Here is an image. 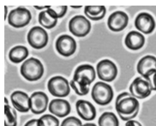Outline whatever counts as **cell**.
Returning <instances> with one entry per match:
<instances>
[{
    "instance_id": "22",
    "label": "cell",
    "mask_w": 156,
    "mask_h": 126,
    "mask_svg": "<svg viewBox=\"0 0 156 126\" xmlns=\"http://www.w3.org/2000/svg\"><path fill=\"white\" fill-rule=\"evenodd\" d=\"M28 54L27 48L23 46H18L10 50L9 56L11 61L15 63H19L26 59Z\"/></svg>"
},
{
    "instance_id": "32",
    "label": "cell",
    "mask_w": 156,
    "mask_h": 126,
    "mask_svg": "<svg viewBox=\"0 0 156 126\" xmlns=\"http://www.w3.org/2000/svg\"><path fill=\"white\" fill-rule=\"evenodd\" d=\"M82 126H97L96 125L93 123H87L83 125Z\"/></svg>"
},
{
    "instance_id": "3",
    "label": "cell",
    "mask_w": 156,
    "mask_h": 126,
    "mask_svg": "<svg viewBox=\"0 0 156 126\" xmlns=\"http://www.w3.org/2000/svg\"><path fill=\"white\" fill-rule=\"evenodd\" d=\"M20 71L21 74L26 79L33 81L42 77L44 73V68L39 60L31 57L23 63Z\"/></svg>"
},
{
    "instance_id": "14",
    "label": "cell",
    "mask_w": 156,
    "mask_h": 126,
    "mask_svg": "<svg viewBox=\"0 0 156 126\" xmlns=\"http://www.w3.org/2000/svg\"><path fill=\"white\" fill-rule=\"evenodd\" d=\"M129 17L123 12L117 11L112 14L109 17L107 24L109 28L114 32H119L127 26Z\"/></svg>"
},
{
    "instance_id": "33",
    "label": "cell",
    "mask_w": 156,
    "mask_h": 126,
    "mask_svg": "<svg viewBox=\"0 0 156 126\" xmlns=\"http://www.w3.org/2000/svg\"><path fill=\"white\" fill-rule=\"evenodd\" d=\"M71 7L74 9H78L81 8L82 6H71Z\"/></svg>"
},
{
    "instance_id": "18",
    "label": "cell",
    "mask_w": 156,
    "mask_h": 126,
    "mask_svg": "<svg viewBox=\"0 0 156 126\" xmlns=\"http://www.w3.org/2000/svg\"><path fill=\"white\" fill-rule=\"evenodd\" d=\"M145 42L144 36L140 32L135 31L129 32L126 36L125 43L129 49L136 50H138L144 46Z\"/></svg>"
},
{
    "instance_id": "29",
    "label": "cell",
    "mask_w": 156,
    "mask_h": 126,
    "mask_svg": "<svg viewBox=\"0 0 156 126\" xmlns=\"http://www.w3.org/2000/svg\"><path fill=\"white\" fill-rule=\"evenodd\" d=\"M125 126H142L138 121L134 120L128 121L125 124Z\"/></svg>"
},
{
    "instance_id": "9",
    "label": "cell",
    "mask_w": 156,
    "mask_h": 126,
    "mask_svg": "<svg viewBox=\"0 0 156 126\" xmlns=\"http://www.w3.org/2000/svg\"><path fill=\"white\" fill-rule=\"evenodd\" d=\"M96 69L98 78L106 82L113 81L118 73L117 68L115 64L108 59L100 61L97 65Z\"/></svg>"
},
{
    "instance_id": "17",
    "label": "cell",
    "mask_w": 156,
    "mask_h": 126,
    "mask_svg": "<svg viewBox=\"0 0 156 126\" xmlns=\"http://www.w3.org/2000/svg\"><path fill=\"white\" fill-rule=\"evenodd\" d=\"M49 111L52 114L60 117L68 115L71 111V106L66 100L59 99L52 100L48 107Z\"/></svg>"
},
{
    "instance_id": "21",
    "label": "cell",
    "mask_w": 156,
    "mask_h": 126,
    "mask_svg": "<svg viewBox=\"0 0 156 126\" xmlns=\"http://www.w3.org/2000/svg\"><path fill=\"white\" fill-rule=\"evenodd\" d=\"M84 12L89 19L94 21H98L103 19L106 13L104 6H86Z\"/></svg>"
},
{
    "instance_id": "28",
    "label": "cell",
    "mask_w": 156,
    "mask_h": 126,
    "mask_svg": "<svg viewBox=\"0 0 156 126\" xmlns=\"http://www.w3.org/2000/svg\"><path fill=\"white\" fill-rule=\"evenodd\" d=\"M50 8L55 12L58 18L63 17L66 14L67 9V6H51Z\"/></svg>"
},
{
    "instance_id": "10",
    "label": "cell",
    "mask_w": 156,
    "mask_h": 126,
    "mask_svg": "<svg viewBox=\"0 0 156 126\" xmlns=\"http://www.w3.org/2000/svg\"><path fill=\"white\" fill-rule=\"evenodd\" d=\"M46 31L42 27L35 26L32 28L27 35L29 44L34 48L40 49L45 47L48 41Z\"/></svg>"
},
{
    "instance_id": "19",
    "label": "cell",
    "mask_w": 156,
    "mask_h": 126,
    "mask_svg": "<svg viewBox=\"0 0 156 126\" xmlns=\"http://www.w3.org/2000/svg\"><path fill=\"white\" fill-rule=\"evenodd\" d=\"M136 69L142 76H144L153 70H156V58L151 55L144 56L138 62Z\"/></svg>"
},
{
    "instance_id": "1",
    "label": "cell",
    "mask_w": 156,
    "mask_h": 126,
    "mask_svg": "<svg viewBox=\"0 0 156 126\" xmlns=\"http://www.w3.org/2000/svg\"><path fill=\"white\" fill-rule=\"evenodd\" d=\"M95 78L96 73L94 67L89 64H83L76 69L69 84L77 94L84 96L89 93L90 86Z\"/></svg>"
},
{
    "instance_id": "5",
    "label": "cell",
    "mask_w": 156,
    "mask_h": 126,
    "mask_svg": "<svg viewBox=\"0 0 156 126\" xmlns=\"http://www.w3.org/2000/svg\"><path fill=\"white\" fill-rule=\"evenodd\" d=\"M48 88L51 94L58 97H64L70 93V88L68 80L60 76L51 78L48 83Z\"/></svg>"
},
{
    "instance_id": "4",
    "label": "cell",
    "mask_w": 156,
    "mask_h": 126,
    "mask_svg": "<svg viewBox=\"0 0 156 126\" xmlns=\"http://www.w3.org/2000/svg\"><path fill=\"white\" fill-rule=\"evenodd\" d=\"M91 95L93 99L97 104L105 105L111 101L114 94L110 85L102 82H98L93 86Z\"/></svg>"
},
{
    "instance_id": "6",
    "label": "cell",
    "mask_w": 156,
    "mask_h": 126,
    "mask_svg": "<svg viewBox=\"0 0 156 126\" xmlns=\"http://www.w3.org/2000/svg\"><path fill=\"white\" fill-rule=\"evenodd\" d=\"M131 94L136 98L144 99L149 96L152 91L149 80L141 76L136 77L129 87Z\"/></svg>"
},
{
    "instance_id": "15",
    "label": "cell",
    "mask_w": 156,
    "mask_h": 126,
    "mask_svg": "<svg viewBox=\"0 0 156 126\" xmlns=\"http://www.w3.org/2000/svg\"><path fill=\"white\" fill-rule=\"evenodd\" d=\"M10 98L12 105L18 111L25 113L30 109V98L26 93L16 91L12 94Z\"/></svg>"
},
{
    "instance_id": "20",
    "label": "cell",
    "mask_w": 156,
    "mask_h": 126,
    "mask_svg": "<svg viewBox=\"0 0 156 126\" xmlns=\"http://www.w3.org/2000/svg\"><path fill=\"white\" fill-rule=\"evenodd\" d=\"M57 19L55 12L50 7L47 10L41 12L38 15L40 24L48 29L53 28L56 25Z\"/></svg>"
},
{
    "instance_id": "16",
    "label": "cell",
    "mask_w": 156,
    "mask_h": 126,
    "mask_svg": "<svg viewBox=\"0 0 156 126\" xmlns=\"http://www.w3.org/2000/svg\"><path fill=\"white\" fill-rule=\"evenodd\" d=\"M76 107L78 114L83 119L90 121L95 118L96 110L90 102L83 100H79L76 102Z\"/></svg>"
},
{
    "instance_id": "24",
    "label": "cell",
    "mask_w": 156,
    "mask_h": 126,
    "mask_svg": "<svg viewBox=\"0 0 156 126\" xmlns=\"http://www.w3.org/2000/svg\"><path fill=\"white\" fill-rule=\"evenodd\" d=\"M17 116L15 110L9 103L5 104V126H16Z\"/></svg>"
},
{
    "instance_id": "25",
    "label": "cell",
    "mask_w": 156,
    "mask_h": 126,
    "mask_svg": "<svg viewBox=\"0 0 156 126\" xmlns=\"http://www.w3.org/2000/svg\"><path fill=\"white\" fill-rule=\"evenodd\" d=\"M59 121L55 116L46 114L38 119V126H59Z\"/></svg>"
},
{
    "instance_id": "30",
    "label": "cell",
    "mask_w": 156,
    "mask_h": 126,
    "mask_svg": "<svg viewBox=\"0 0 156 126\" xmlns=\"http://www.w3.org/2000/svg\"><path fill=\"white\" fill-rule=\"evenodd\" d=\"M38 119H33L27 122L24 126H38Z\"/></svg>"
},
{
    "instance_id": "11",
    "label": "cell",
    "mask_w": 156,
    "mask_h": 126,
    "mask_svg": "<svg viewBox=\"0 0 156 126\" xmlns=\"http://www.w3.org/2000/svg\"><path fill=\"white\" fill-rule=\"evenodd\" d=\"M55 47L58 52L61 55L68 57L75 52L76 44L74 39L67 35L60 36L57 39Z\"/></svg>"
},
{
    "instance_id": "2",
    "label": "cell",
    "mask_w": 156,
    "mask_h": 126,
    "mask_svg": "<svg viewBox=\"0 0 156 126\" xmlns=\"http://www.w3.org/2000/svg\"><path fill=\"white\" fill-rule=\"evenodd\" d=\"M115 106L120 118L126 121L136 117L139 111L140 104L136 98L131 94L124 92L117 97Z\"/></svg>"
},
{
    "instance_id": "34",
    "label": "cell",
    "mask_w": 156,
    "mask_h": 126,
    "mask_svg": "<svg viewBox=\"0 0 156 126\" xmlns=\"http://www.w3.org/2000/svg\"><path fill=\"white\" fill-rule=\"evenodd\" d=\"M4 7H5V19H6V15L7 10V8L6 6H5Z\"/></svg>"
},
{
    "instance_id": "26",
    "label": "cell",
    "mask_w": 156,
    "mask_h": 126,
    "mask_svg": "<svg viewBox=\"0 0 156 126\" xmlns=\"http://www.w3.org/2000/svg\"><path fill=\"white\" fill-rule=\"evenodd\" d=\"M61 126H82L81 121L73 116L68 117L62 122Z\"/></svg>"
},
{
    "instance_id": "12",
    "label": "cell",
    "mask_w": 156,
    "mask_h": 126,
    "mask_svg": "<svg viewBox=\"0 0 156 126\" xmlns=\"http://www.w3.org/2000/svg\"><path fill=\"white\" fill-rule=\"evenodd\" d=\"M136 28L145 34H149L154 29L156 23L153 17L145 12L139 14L136 17L134 22Z\"/></svg>"
},
{
    "instance_id": "23",
    "label": "cell",
    "mask_w": 156,
    "mask_h": 126,
    "mask_svg": "<svg viewBox=\"0 0 156 126\" xmlns=\"http://www.w3.org/2000/svg\"><path fill=\"white\" fill-rule=\"evenodd\" d=\"M99 126H119V121L115 114L111 112H105L98 120Z\"/></svg>"
},
{
    "instance_id": "27",
    "label": "cell",
    "mask_w": 156,
    "mask_h": 126,
    "mask_svg": "<svg viewBox=\"0 0 156 126\" xmlns=\"http://www.w3.org/2000/svg\"><path fill=\"white\" fill-rule=\"evenodd\" d=\"M143 77L149 80L152 90L156 91V70H152Z\"/></svg>"
},
{
    "instance_id": "31",
    "label": "cell",
    "mask_w": 156,
    "mask_h": 126,
    "mask_svg": "<svg viewBox=\"0 0 156 126\" xmlns=\"http://www.w3.org/2000/svg\"><path fill=\"white\" fill-rule=\"evenodd\" d=\"M34 8H35L36 9L38 10H41L43 9H44L47 8L48 9L50 7V6H34Z\"/></svg>"
},
{
    "instance_id": "13",
    "label": "cell",
    "mask_w": 156,
    "mask_h": 126,
    "mask_svg": "<svg viewBox=\"0 0 156 126\" xmlns=\"http://www.w3.org/2000/svg\"><path fill=\"white\" fill-rule=\"evenodd\" d=\"M48 98L44 92L37 91L34 93L30 97V109L33 113L40 114L46 110Z\"/></svg>"
},
{
    "instance_id": "8",
    "label": "cell",
    "mask_w": 156,
    "mask_h": 126,
    "mask_svg": "<svg viewBox=\"0 0 156 126\" xmlns=\"http://www.w3.org/2000/svg\"><path fill=\"white\" fill-rule=\"evenodd\" d=\"M70 32L78 37H83L90 32L91 25L90 21L81 15L75 16L70 20L69 25Z\"/></svg>"
},
{
    "instance_id": "7",
    "label": "cell",
    "mask_w": 156,
    "mask_h": 126,
    "mask_svg": "<svg viewBox=\"0 0 156 126\" xmlns=\"http://www.w3.org/2000/svg\"><path fill=\"white\" fill-rule=\"evenodd\" d=\"M32 18L30 11L27 9L19 7L12 10L9 14V24L16 28L23 27L30 22Z\"/></svg>"
}]
</instances>
